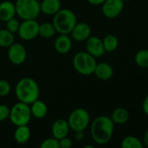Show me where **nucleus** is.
<instances>
[{
	"instance_id": "obj_11",
	"label": "nucleus",
	"mask_w": 148,
	"mask_h": 148,
	"mask_svg": "<svg viewBox=\"0 0 148 148\" xmlns=\"http://www.w3.org/2000/svg\"><path fill=\"white\" fill-rule=\"evenodd\" d=\"M85 42L86 51H88L95 58H101L106 53L102 39L100 38L99 37L91 35Z\"/></svg>"
},
{
	"instance_id": "obj_9",
	"label": "nucleus",
	"mask_w": 148,
	"mask_h": 148,
	"mask_svg": "<svg viewBox=\"0 0 148 148\" xmlns=\"http://www.w3.org/2000/svg\"><path fill=\"white\" fill-rule=\"evenodd\" d=\"M7 56L10 62L15 65H23L27 58V51L23 44L20 43H13L8 47Z\"/></svg>"
},
{
	"instance_id": "obj_15",
	"label": "nucleus",
	"mask_w": 148,
	"mask_h": 148,
	"mask_svg": "<svg viewBox=\"0 0 148 148\" xmlns=\"http://www.w3.org/2000/svg\"><path fill=\"white\" fill-rule=\"evenodd\" d=\"M94 74L98 79L102 80V81H107V80H109L113 77L114 68L110 64L107 62L97 63Z\"/></svg>"
},
{
	"instance_id": "obj_22",
	"label": "nucleus",
	"mask_w": 148,
	"mask_h": 148,
	"mask_svg": "<svg viewBox=\"0 0 148 148\" xmlns=\"http://www.w3.org/2000/svg\"><path fill=\"white\" fill-rule=\"evenodd\" d=\"M121 148H144V144L142 143V141L134 136V135H128L126 136L121 144Z\"/></svg>"
},
{
	"instance_id": "obj_28",
	"label": "nucleus",
	"mask_w": 148,
	"mask_h": 148,
	"mask_svg": "<svg viewBox=\"0 0 148 148\" xmlns=\"http://www.w3.org/2000/svg\"><path fill=\"white\" fill-rule=\"evenodd\" d=\"M40 148H61L59 140L55 138H49L45 140L40 146Z\"/></svg>"
},
{
	"instance_id": "obj_12",
	"label": "nucleus",
	"mask_w": 148,
	"mask_h": 148,
	"mask_svg": "<svg viewBox=\"0 0 148 148\" xmlns=\"http://www.w3.org/2000/svg\"><path fill=\"white\" fill-rule=\"evenodd\" d=\"M91 33L92 30L88 24L85 22H77V24L70 32V37L75 41L85 42L91 36Z\"/></svg>"
},
{
	"instance_id": "obj_32",
	"label": "nucleus",
	"mask_w": 148,
	"mask_h": 148,
	"mask_svg": "<svg viewBox=\"0 0 148 148\" xmlns=\"http://www.w3.org/2000/svg\"><path fill=\"white\" fill-rule=\"evenodd\" d=\"M142 110L144 112V113L148 116V95L144 99L143 102H142Z\"/></svg>"
},
{
	"instance_id": "obj_7",
	"label": "nucleus",
	"mask_w": 148,
	"mask_h": 148,
	"mask_svg": "<svg viewBox=\"0 0 148 148\" xmlns=\"http://www.w3.org/2000/svg\"><path fill=\"white\" fill-rule=\"evenodd\" d=\"M68 123L74 132L84 131L90 123V115L84 108H76L69 116Z\"/></svg>"
},
{
	"instance_id": "obj_3",
	"label": "nucleus",
	"mask_w": 148,
	"mask_h": 148,
	"mask_svg": "<svg viewBox=\"0 0 148 148\" xmlns=\"http://www.w3.org/2000/svg\"><path fill=\"white\" fill-rule=\"evenodd\" d=\"M52 23L57 33L69 35L77 24V17L73 10L67 8H62L53 16Z\"/></svg>"
},
{
	"instance_id": "obj_4",
	"label": "nucleus",
	"mask_w": 148,
	"mask_h": 148,
	"mask_svg": "<svg viewBox=\"0 0 148 148\" xmlns=\"http://www.w3.org/2000/svg\"><path fill=\"white\" fill-rule=\"evenodd\" d=\"M75 70L81 75L89 76L94 74L97 62L96 58L90 55L88 51L77 52L72 60Z\"/></svg>"
},
{
	"instance_id": "obj_21",
	"label": "nucleus",
	"mask_w": 148,
	"mask_h": 148,
	"mask_svg": "<svg viewBox=\"0 0 148 148\" xmlns=\"http://www.w3.org/2000/svg\"><path fill=\"white\" fill-rule=\"evenodd\" d=\"M30 137V130L28 126H16V129L14 133V138L16 141L19 144L26 143Z\"/></svg>"
},
{
	"instance_id": "obj_37",
	"label": "nucleus",
	"mask_w": 148,
	"mask_h": 148,
	"mask_svg": "<svg viewBox=\"0 0 148 148\" xmlns=\"http://www.w3.org/2000/svg\"><path fill=\"white\" fill-rule=\"evenodd\" d=\"M0 29H1V21H0Z\"/></svg>"
},
{
	"instance_id": "obj_8",
	"label": "nucleus",
	"mask_w": 148,
	"mask_h": 148,
	"mask_svg": "<svg viewBox=\"0 0 148 148\" xmlns=\"http://www.w3.org/2000/svg\"><path fill=\"white\" fill-rule=\"evenodd\" d=\"M39 23L36 19L22 20L17 34L24 41H30L39 35Z\"/></svg>"
},
{
	"instance_id": "obj_33",
	"label": "nucleus",
	"mask_w": 148,
	"mask_h": 148,
	"mask_svg": "<svg viewBox=\"0 0 148 148\" xmlns=\"http://www.w3.org/2000/svg\"><path fill=\"white\" fill-rule=\"evenodd\" d=\"M87 1L93 5H101L106 0H87Z\"/></svg>"
},
{
	"instance_id": "obj_2",
	"label": "nucleus",
	"mask_w": 148,
	"mask_h": 148,
	"mask_svg": "<svg viewBox=\"0 0 148 148\" xmlns=\"http://www.w3.org/2000/svg\"><path fill=\"white\" fill-rule=\"evenodd\" d=\"M15 94L18 101L31 105L39 99L40 90L35 79L29 77H24L16 83Z\"/></svg>"
},
{
	"instance_id": "obj_36",
	"label": "nucleus",
	"mask_w": 148,
	"mask_h": 148,
	"mask_svg": "<svg viewBox=\"0 0 148 148\" xmlns=\"http://www.w3.org/2000/svg\"><path fill=\"white\" fill-rule=\"evenodd\" d=\"M124 2H129V1H131V0H123Z\"/></svg>"
},
{
	"instance_id": "obj_29",
	"label": "nucleus",
	"mask_w": 148,
	"mask_h": 148,
	"mask_svg": "<svg viewBox=\"0 0 148 148\" xmlns=\"http://www.w3.org/2000/svg\"><path fill=\"white\" fill-rule=\"evenodd\" d=\"M10 110L6 105H0V122L5 120L10 116Z\"/></svg>"
},
{
	"instance_id": "obj_30",
	"label": "nucleus",
	"mask_w": 148,
	"mask_h": 148,
	"mask_svg": "<svg viewBox=\"0 0 148 148\" xmlns=\"http://www.w3.org/2000/svg\"><path fill=\"white\" fill-rule=\"evenodd\" d=\"M59 145L61 148H71L72 147V140L68 137H65L59 140Z\"/></svg>"
},
{
	"instance_id": "obj_1",
	"label": "nucleus",
	"mask_w": 148,
	"mask_h": 148,
	"mask_svg": "<svg viewBox=\"0 0 148 148\" xmlns=\"http://www.w3.org/2000/svg\"><path fill=\"white\" fill-rule=\"evenodd\" d=\"M114 130V123L110 117L101 115L95 118L90 126V133L93 140L100 145H105L110 141Z\"/></svg>"
},
{
	"instance_id": "obj_19",
	"label": "nucleus",
	"mask_w": 148,
	"mask_h": 148,
	"mask_svg": "<svg viewBox=\"0 0 148 148\" xmlns=\"http://www.w3.org/2000/svg\"><path fill=\"white\" fill-rule=\"evenodd\" d=\"M30 112L35 118L43 119L48 113V106L43 101L37 99L30 105Z\"/></svg>"
},
{
	"instance_id": "obj_25",
	"label": "nucleus",
	"mask_w": 148,
	"mask_h": 148,
	"mask_svg": "<svg viewBox=\"0 0 148 148\" xmlns=\"http://www.w3.org/2000/svg\"><path fill=\"white\" fill-rule=\"evenodd\" d=\"M134 61L140 68H148V49L139 50L134 56Z\"/></svg>"
},
{
	"instance_id": "obj_24",
	"label": "nucleus",
	"mask_w": 148,
	"mask_h": 148,
	"mask_svg": "<svg viewBox=\"0 0 148 148\" xmlns=\"http://www.w3.org/2000/svg\"><path fill=\"white\" fill-rule=\"evenodd\" d=\"M15 42L14 34L6 28L0 29V47L8 48Z\"/></svg>"
},
{
	"instance_id": "obj_20",
	"label": "nucleus",
	"mask_w": 148,
	"mask_h": 148,
	"mask_svg": "<svg viewBox=\"0 0 148 148\" xmlns=\"http://www.w3.org/2000/svg\"><path fill=\"white\" fill-rule=\"evenodd\" d=\"M105 51L108 53L114 52L119 46V38L114 34H108L102 39Z\"/></svg>"
},
{
	"instance_id": "obj_5",
	"label": "nucleus",
	"mask_w": 148,
	"mask_h": 148,
	"mask_svg": "<svg viewBox=\"0 0 148 148\" xmlns=\"http://www.w3.org/2000/svg\"><path fill=\"white\" fill-rule=\"evenodd\" d=\"M16 13L22 20L36 19L41 13L38 0H16Z\"/></svg>"
},
{
	"instance_id": "obj_13",
	"label": "nucleus",
	"mask_w": 148,
	"mask_h": 148,
	"mask_svg": "<svg viewBox=\"0 0 148 148\" xmlns=\"http://www.w3.org/2000/svg\"><path fill=\"white\" fill-rule=\"evenodd\" d=\"M72 38L69 34H59L54 43V48L59 54H67L72 49Z\"/></svg>"
},
{
	"instance_id": "obj_10",
	"label": "nucleus",
	"mask_w": 148,
	"mask_h": 148,
	"mask_svg": "<svg viewBox=\"0 0 148 148\" xmlns=\"http://www.w3.org/2000/svg\"><path fill=\"white\" fill-rule=\"evenodd\" d=\"M123 0H106L101 4V12L107 18L113 19L119 17L124 10Z\"/></svg>"
},
{
	"instance_id": "obj_14",
	"label": "nucleus",
	"mask_w": 148,
	"mask_h": 148,
	"mask_svg": "<svg viewBox=\"0 0 148 148\" xmlns=\"http://www.w3.org/2000/svg\"><path fill=\"white\" fill-rule=\"evenodd\" d=\"M69 129L70 127L69 126L68 120L59 119L56 120L52 125V128H51L52 136L53 138L60 140L68 136L69 133Z\"/></svg>"
},
{
	"instance_id": "obj_27",
	"label": "nucleus",
	"mask_w": 148,
	"mask_h": 148,
	"mask_svg": "<svg viewBox=\"0 0 148 148\" xmlns=\"http://www.w3.org/2000/svg\"><path fill=\"white\" fill-rule=\"evenodd\" d=\"M11 92V85L9 81L0 79V97H6Z\"/></svg>"
},
{
	"instance_id": "obj_34",
	"label": "nucleus",
	"mask_w": 148,
	"mask_h": 148,
	"mask_svg": "<svg viewBox=\"0 0 148 148\" xmlns=\"http://www.w3.org/2000/svg\"><path fill=\"white\" fill-rule=\"evenodd\" d=\"M143 141H144V145L148 148V130L145 133L144 138H143Z\"/></svg>"
},
{
	"instance_id": "obj_6",
	"label": "nucleus",
	"mask_w": 148,
	"mask_h": 148,
	"mask_svg": "<svg viewBox=\"0 0 148 148\" xmlns=\"http://www.w3.org/2000/svg\"><path fill=\"white\" fill-rule=\"evenodd\" d=\"M30 106L28 104L18 101L10 110L9 119L16 126H27L31 119Z\"/></svg>"
},
{
	"instance_id": "obj_16",
	"label": "nucleus",
	"mask_w": 148,
	"mask_h": 148,
	"mask_svg": "<svg viewBox=\"0 0 148 148\" xmlns=\"http://www.w3.org/2000/svg\"><path fill=\"white\" fill-rule=\"evenodd\" d=\"M16 15V7L15 3L4 0L0 3V21L1 22H7L12 17H15Z\"/></svg>"
},
{
	"instance_id": "obj_17",
	"label": "nucleus",
	"mask_w": 148,
	"mask_h": 148,
	"mask_svg": "<svg viewBox=\"0 0 148 148\" xmlns=\"http://www.w3.org/2000/svg\"><path fill=\"white\" fill-rule=\"evenodd\" d=\"M41 12L45 15L54 16L62 9L60 0H42L40 2Z\"/></svg>"
},
{
	"instance_id": "obj_18",
	"label": "nucleus",
	"mask_w": 148,
	"mask_h": 148,
	"mask_svg": "<svg viewBox=\"0 0 148 148\" xmlns=\"http://www.w3.org/2000/svg\"><path fill=\"white\" fill-rule=\"evenodd\" d=\"M129 112L124 107H117L114 109L111 114V120L114 125H123L126 124L129 120Z\"/></svg>"
},
{
	"instance_id": "obj_23",
	"label": "nucleus",
	"mask_w": 148,
	"mask_h": 148,
	"mask_svg": "<svg viewBox=\"0 0 148 148\" xmlns=\"http://www.w3.org/2000/svg\"><path fill=\"white\" fill-rule=\"evenodd\" d=\"M56 31L53 23L44 22L39 24V35L44 38H51L55 36Z\"/></svg>"
},
{
	"instance_id": "obj_35",
	"label": "nucleus",
	"mask_w": 148,
	"mask_h": 148,
	"mask_svg": "<svg viewBox=\"0 0 148 148\" xmlns=\"http://www.w3.org/2000/svg\"><path fill=\"white\" fill-rule=\"evenodd\" d=\"M83 148H95L94 146H91V145H88V146H85Z\"/></svg>"
},
{
	"instance_id": "obj_26",
	"label": "nucleus",
	"mask_w": 148,
	"mask_h": 148,
	"mask_svg": "<svg viewBox=\"0 0 148 148\" xmlns=\"http://www.w3.org/2000/svg\"><path fill=\"white\" fill-rule=\"evenodd\" d=\"M20 24H21V22L17 18L12 17L10 20H8L7 22H5V28L9 31L12 32L13 34L17 33L18 30H19V27H20Z\"/></svg>"
},
{
	"instance_id": "obj_31",
	"label": "nucleus",
	"mask_w": 148,
	"mask_h": 148,
	"mask_svg": "<svg viewBox=\"0 0 148 148\" xmlns=\"http://www.w3.org/2000/svg\"><path fill=\"white\" fill-rule=\"evenodd\" d=\"M75 140H78V141L83 140L84 138H85L84 131H77V132H75Z\"/></svg>"
}]
</instances>
